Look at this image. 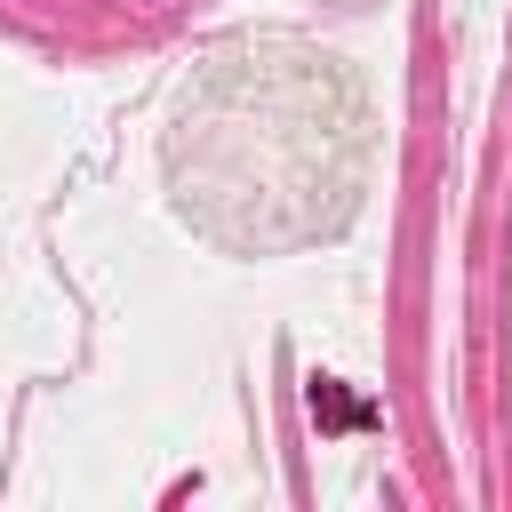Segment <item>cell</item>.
Returning a JSON list of instances; mask_svg holds the SVG:
<instances>
[{
	"mask_svg": "<svg viewBox=\"0 0 512 512\" xmlns=\"http://www.w3.org/2000/svg\"><path fill=\"white\" fill-rule=\"evenodd\" d=\"M312 416H320L328 432H344V424H368L376 408H352V400L336 392V376H312Z\"/></svg>",
	"mask_w": 512,
	"mask_h": 512,
	"instance_id": "obj_1",
	"label": "cell"
}]
</instances>
